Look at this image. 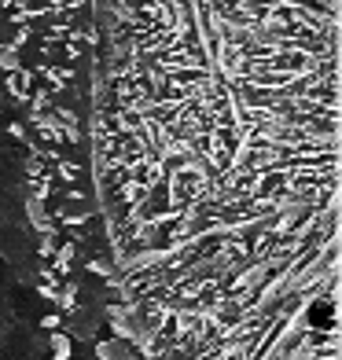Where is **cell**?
<instances>
[{"label": "cell", "instance_id": "1", "mask_svg": "<svg viewBox=\"0 0 342 360\" xmlns=\"http://www.w3.org/2000/svg\"><path fill=\"white\" fill-rule=\"evenodd\" d=\"M96 176L158 360H280L335 327L338 0H96Z\"/></svg>", "mask_w": 342, "mask_h": 360}]
</instances>
